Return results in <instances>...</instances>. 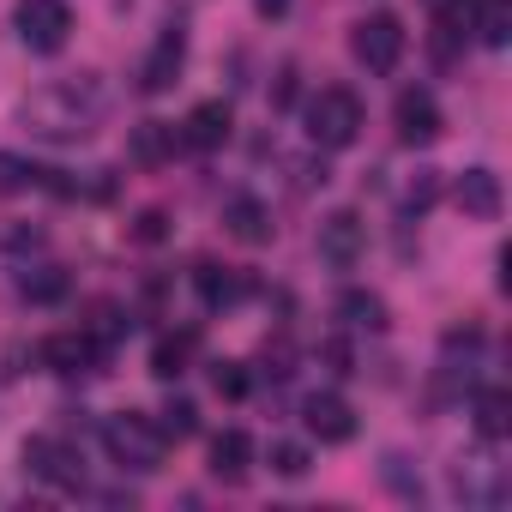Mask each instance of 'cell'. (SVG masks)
Masks as SVG:
<instances>
[{
    "instance_id": "12",
    "label": "cell",
    "mask_w": 512,
    "mask_h": 512,
    "mask_svg": "<svg viewBox=\"0 0 512 512\" xmlns=\"http://www.w3.org/2000/svg\"><path fill=\"white\" fill-rule=\"evenodd\" d=\"M181 61H187V37H181V31H163L157 49H151L145 67H139V91H151V97L169 91V85L181 79Z\"/></svg>"
},
{
    "instance_id": "4",
    "label": "cell",
    "mask_w": 512,
    "mask_h": 512,
    "mask_svg": "<svg viewBox=\"0 0 512 512\" xmlns=\"http://www.w3.org/2000/svg\"><path fill=\"white\" fill-rule=\"evenodd\" d=\"M13 25H19V43L31 55H55L73 37V7H67V0H19Z\"/></svg>"
},
{
    "instance_id": "19",
    "label": "cell",
    "mask_w": 512,
    "mask_h": 512,
    "mask_svg": "<svg viewBox=\"0 0 512 512\" xmlns=\"http://www.w3.org/2000/svg\"><path fill=\"white\" fill-rule=\"evenodd\" d=\"M193 284H199V302H205V308H235V302H241V278H235L229 266H199Z\"/></svg>"
},
{
    "instance_id": "26",
    "label": "cell",
    "mask_w": 512,
    "mask_h": 512,
    "mask_svg": "<svg viewBox=\"0 0 512 512\" xmlns=\"http://www.w3.org/2000/svg\"><path fill=\"white\" fill-rule=\"evenodd\" d=\"M272 470H278V476H308V446L272 440Z\"/></svg>"
},
{
    "instance_id": "10",
    "label": "cell",
    "mask_w": 512,
    "mask_h": 512,
    "mask_svg": "<svg viewBox=\"0 0 512 512\" xmlns=\"http://www.w3.org/2000/svg\"><path fill=\"white\" fill-rule=\"evenodd\" d=\"M302 422H308V434H314L320 446H344V440H356V410H350L338 392H314V398L302 404Z\"/></svg>"
},
{
    "instance_id": "23",
    "label": "cell",
    "mask_w": 512,
    "mask_h": 512,
    "mask_svg": "<svg viewBox=\"0 0 512 512\" xmlns=\"http://www.w3.org/2000/svg\"><path fill=\"white\" fill-rule=\"evenodd\" d=\"M19 290H25L31 302H61V296H67V272H61V266H37V272L19 278Z\"/></svg>"
},
{
    "instance_id": "20",
    "label": "cell",
    "mask_w": 512,
    "mask_h": 512,
    "mask_svg": "<svg viewBox=\"0 0 512 512\" xmlns=\"http://www.w3.org/2000/svg\"><path fill=\"white\" fill-rule=\"evenodd\" d=\"M506 422H512V398H506L500 386H494V392H476V434H482V440H500Z\"/></svg>"
},
{
    "instance_id": "22",
    "label": "cell",
    "mask_w": 512,
    "mask_h": 512,
    "mask_svg": "<svg viewBox=\"0 0 512 512\" xmlns=\"http://www.w3.org/2000/svg\"><path fill=\"white\" fill-rule=\"evenodd\" d=\"M157 416H163V422H157L163 440H193V434H199V404H193V398H169Z\"/></svg>"
},
{
    "instance_id": "14",
    "label": "cell",
    "mask_w": 512,
    "mask_h": 512,
    "mask_svg": "<svg viewBox=\"0 0 512 512\" xmlns=\"http://www.w3.org/2000/svg\"><path fill=\"white\" fill-rule=\"evenodd\" d=\"M229 127H235V115H229V103H199L187 121H181V145H193V151H217L223 139H229Z\"/></svg>"
},
{
    "instance_id": "24",
    "label": "cell",
    "mask_w": 512,
    "mask_h": 512,
    "mask_svg": "<svg viewBox=\"0 0 512 512\" xmlns=\"http://www.w3.org/2000/svg\"><path fill=\"white\" fill-rule=\"evenodd\" d=\"M187 356H193V338H187V332H181V338H163V344L151 350V374H157V380H175V374L187 368Z\"/></svg>"
},
{
    "instance_id": "13",
    "label": "cell",
    "mask_w": 512,
    "mask_h": 512,
    "mask_svg": "<svg viewBox=\"0 0 512 512\" xmlns=\"http://www.w3.org/2000/svg\"><path fill=\"white\" fill-rule=\"evenodd\" d=\"M103 356H109V350H103L91 332H61V338H49V344H43V362H49L55 374H91Z\"/></svg>"
},
{
    "instance_id": "27",
    "label": "cell",
    "mask_w": 512,
    "mask_h": 512,
    "mask_svg": "<svg viewBox=\"0 0 512 512\" xmlns=\"http://www.w3.org/2000/svg\"><path fill=\"white\" fill-rule=\"evenodd\" d=\"M211 386L223 398H247V368L241 362H211Z\"/></svg>"
},
{
    "instance_id": "17",
    "label": "cell",
    "mask_w": 512,
    "mask_h": 512,
    "mask_svg": "<svg viewBox=\"0 0 512 512\" xmlns=\"http://www.w3.org/2000/svg\"><path fill=\"white\" fill-rule=\"evenodd\" d=\"M470 31L488 49H506L512 43V0H476V7H470Z\"/></svg>"
},
{
    "instance_id": "2",
    "label": "cell",
    "mask_w": 512,
    "mask_h": 512,
    "mask_svg": "<svg viewBox=\"0 0 512 512\" xmlns=\"http://www.w3.org/2000/svg\"><path fill=\"white\" fill-rule=\"evenodd\" d=\"M103 452H109V464L127 470V476H157L169 440H163V428H157L151 416H139V410H115V416L103 422Z\"/></svg>"
},
{
    "instance_id": "28",
    "label": "cell",
    "mask_w": 512,
    "mask_h": 512,
    "mask_svg": "<svg viewBox=\"0 0 512 512\" xmlns=\"http://www.w3.org/2000/svg\"><path fill=\"white\" fill-rule=\"evenodd\" d=\"M440 199V181H434V169H416V181H410V193H404V211H428Z\"/></svg>"
},
{
    "instance_id": "8",
    "label": "cell",
    "mask_w": 512,
    "mask_h": 512,
    "mask_svg": "<svg viewBox=\"0 0 512 512\" xmlns=\"http://www.w3.org/2000/svg\"><path fill=\"white\" fill-rule=\"evenodd\" d=\"M452 488H458V500H470V506H500V500L512 494L506 464H494V452H476V458L452 464Z\"/></svg>"
},
{
    "instance_id": "3",
    "label": "cell",
    "mask_w": 512,
    "mask_h": 512,
    "mask_svg": "<svg viewBox=\"0 0 512 512\" xmlns=\"http://www.w3.org/2000/svg\"><path fill=\"white\" fill-rule=\"evenodd\" d=\"M302 121H308V139H314L320 151H344V145H356V139H362L368 109H362V97H356L350 85H320V91L308 97Z\"/></svg>"
},
{
    "instance_id": "25",
    "label": "cell",
    "mask_w": 512,
    "mask_h": 512,
    "mask_svg": "<svg viewBox=\"0 0 512 512\" xmlns=\"http://www.w3.org/2000/svg\"><path fill=\"white\" fill-rule=\"evenodd\" d=\"M49 169H37V163H25V157H13V151H0V193H25V187H37Z\"/></svg>"
},
{
    "instance_id": "16",
    "label": "cell",
    "mask_w": 512,
    "mask_h": 512,
    "mask_svg": "<svg viewBox=\"0 0 512 512\" xmlns=\"http://www.w3.org/2000/svg\"><path fill=\"white\" fill-rule=\"evenodd\" d=\"M223 229L235 235V241H247V247H260V241H272V211L260 205V199H229L223 205Z\"/></svg>"
},
{
    "instance_id": "6",
    "label": "cell",
    "mask_w": 512,
    "mask_h": 512,
    "mask_svg": "<svg viewBox=\"0 0 512 512\" xmlns=\"http://www.w3.org/2000/svg\"><path fill=\"white\" fill-rule=\"evenodd\" d=\"M25 476H37L49 488H85V458L67 440L37 434V440H25Z\"/></svg>"
},
{
    "instance_id": "7",
    "label": "cell",
    "mask_w": 512,
    "mask_h": 512,
    "mask_svg": "<svg viewBox=\"0 0 512 512\" xmlns=\"http://www.w3.org/2000/svg\"><path fill=\"white\" fill-rule=\"evenodd\" d=\"M320 260L326 266H338V272H350L362 253H368V223L356 217V211H332V217H320Z\"/></svg>"
},
{
    "instance_id": "1",
    "label": "cell",
    "mask_w": 512,
    "mask_h": 512,
    "mask_svg": "<svg viewBox=\"0 0 512 512\" xmlns=\"http://www.w3.org/2000/svg\"><path fill=\"white\" fill-rule=\"evenodd\" d=\"M109 115V85L97 73H67V79H49L37 85L25 103H19V121L31 127V139H49V145H73V139H91Z\"/></svg>"
},
{
    "instance_id": "5",
    "label": "cell",
    "mask_w": 512,
    "mask_h": 512,
    "mask_svg": "<svg viewBox=\"0 0 512 512\" xmlns=\"http://www.w3.org/2000/svg\"><path fill=\"white\" fill-rule=\"evenodd\" d=\"M404 19H392V13H368L356 31H350V55L368 67V73H392L398 61H404Z\"/></svg>"
},
{
    "instance_id": "30",
    "label": "cell",
    "mask_w": 512,
    "mask_h": 512,
    "mask_svg": "<svg viewBox=\"0 0 512 512\" xmlns=\"http://www.w3.org/2000/svg\"><path fill=\"white\" fill-rule=\"evenodd\" d=\"M139 235H145V241H157V235H163V217H157V211H145V217H139Z\"/></svg>"
},
{
    "instance_id": "18",
    "label": "cell",
    "mask_w": 512,
    "mask_h": 512,
    "mask_svg": "<svg viewBox=\"0 0 512 512\" xmlns=\"http://www.w3.org/2000/svg\"><path fill=\"white\" fill-rule=\"evenodd\" d=\"M338 320L356 326V332H386V302L374 290H344L338 296Z\"/></svg>"
},
{
    "instance_id": "11",
    "label": "cell",
    "mask_w": 512,
    "mask_h": 512,
    "mask_svg": "<svg viewBox=\"0 0 512 512\" xmlns=\"http://www.w3.org/2000/svg\"><path fill=\"white\" fill-rule=\"evenodd\" d=\"M452 199H458V211H464V217H482V223H494V217H500V205H506V193H500V175H494V169H464V175L452 181Z\"/></svg>"
},
{
    "instance_id": "29",
    "label": "cell",
    "mask_w": 512,
    "mask_h": 512,
    "mask_svg": "<svg viewBox=\"0 0 512 512\" xmlns=\"http://www.w3.org/2000/svg\"><path fill=\"white\" fill-rule=\"evenodd\" d=\"M253 7H260V19H284V13H290V0H253Z\"/></svg>"
},
{
    "instance_id": "15",
    "label": "cell",
    "mask_w": 512,
    "mask_h": 512,
    "mask_svg": "<svg viewBox=\"0 0 512 512\" xmlns=\"http://www.w3.org/2000/svg\"><path fill=\"white\" fill-rule=\"evenodd\" d=\"M211 476H217V482H247V476H253V440H247L241 428H223V434L211 440Z\"/></svg>"
},
{
    "instance_id": "9",
    "label": "cell",
    "mask_w": 512,
    "mask_h": 512,
    "mask_svg": "<svg viewBox=\"0 0 512 512\" xmlns=\"http://www.w3.org/2000/svg\"><path fill=\"white\" fill-rule=\"evenodd\" d=\"M392 121H398V139L404 145H434L440 139V103H434V91H422V85L398 91Z\"/></svg>"
},
{
    "instance_id": "21",
    "label": "cell",
    "mask_w": 512,
    "mask_h": 512,
    "mask_svg": "<svg viewBox=\"0 0 512 512\" xmlns=\"http://www.w3.org/2000/svg\"><path fill=\"white\" fill-rule=\"evenodd\" d=\"M175 139H181L175 127H163V121H145V127L133 133V157H139V163H163V157L175 151Z\"/></svg>"
}]
</instances>
